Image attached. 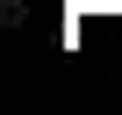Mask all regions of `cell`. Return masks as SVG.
<instances>
[{"instance_id": "6da1fadb", "label": "cell", "mask_w": 122, "mask_h": 115, "mask_svg": "<svg viewBox=\"0 0 122 115\" xmlns=\"http://www.w3.org/2000/svg\"><path fill=\"white\" fill-rule=\"evenodd\" d=\"M29 22V0H0V29H22Z\"/></svg>"}]
</instances>
